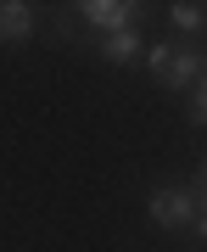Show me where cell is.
Instances as JSON below:
<instances>
[{
    "label": "cell",
    "instance_id": "2",
    "mask_svg": "<svg viewBox=\"0 0 207 252\" xmlns=\"http://www.w3.org/2000/svg\"><path fill=\"white\" fill-rule=\"evenodd\" d=\"M146 213H151V224H162V230H190V224H196V190L162 185V190H151Z\"/></svg>",
    "mask_w": 207,
    "mask_h": 252
},
{
    "label": "cell",
    "instance_id": "1",
    "mask_svg": "<svg viewBox=\"0 0 207 252\" xmlns=\"http://www.w3.org/2000/svg\"><path fill=\"white\" fill-rule=\"evenodd\" d=\"M146 62H151L162 90H190V84L202 79V51L196 45H151Z\"/></svg>",
    "mask_w": 207,
    "mask_h": 252
},
{
    "label": "cell",
    "instance_id": "5",
    "mask_svg": "<svg viewBox=\"0 0 207 252\" xmlns=\"http://www.w3.org/2000/svg\"><path fill=\"white\" fill-rule=\"evenodd\" d=\"M101 56H107V62L140 56V28H112V34H101Z\"/></svg>",
    "mask_w": 207,
    "mask_h": 252
},
{
    "label": "cell",
    "instance_id": "11",
    "mask_svg": "<svg viewBox=\"0 0 207 252\" xmlns=\"http://www.w3.org/2000/svg\"><path fill=\"white\" fill-rule=\"evenodd\" d=\"M202 73H207V56H202Z\"/></svg>",
    "mask_w": 207,
    "mask_h": 252
},
{
    "label": "cell",
    "instance_id": "8",
    "mask_svg": "<svg viewBox=\"0 0 207 252\" xmlns=\"http://www.w3.org/2000/svg\"><path fill=\"white\" fill-rule=\"evenodd\" d=\"M190 230H196L202 241H207V207H196V224H190Z\"/></svg>",
    "mask_w": 207,
    "mask_h": 252
},
{
    "label": "cell",
    "instance_id": "4",
    "mask_svg": "<svg viewBox=\"0 0 207 252\" xmlns=\"http://www.w3.org/2000/svg\"><path fill=\"white\" fill-rule=\"evenodd\" d=\"M23 39H34L28 0H0V45H23Z\"/></svg>",
    "mask_w": 207,
    "mask_h": 252
},
{
    "label": "cell",
    "instance_id": "7",
    "mask_svg": "<svg viewBox=\"0 0 207 252\" xmlns=\"http://www.w3.org/2000/svg\"><path fill=\"white\" fill-rule=\"evenodd\" d=\"M190 124H202V129H207V73L190 84Z\"/></svg>",
    "mask_w": 207,
    "mask_h": 252
},
{
    "label": "cell",
    "instance_id": "9",
    "mask_svg": "<svg viewBox=\"0 0 207 252\" xmlns=\"http://www.w3.org/2000/svg\"><path fill=\"white\" fill-rule=\"evenodd\" d=\"M196 11H202V23H207V0H196Z\"/></svg>",
    "mask_w": 207,
    "mask_h": 252
},
{
    "label": "cell",
    "instance_id": "6",
    "mask_svg": "<svg viewBox=\"0 0 207 252\" xmlns=\"http://www.w3.org/2000/svg\"><path fill=\"white\" fill-rule=\"evenodd\" d=\"M168 23L179 28V34H196V28H202V11H196V0H174V6H168Z\"/></svg>",
    "mask_w": 207,
    "mask_h": 252
},
{
    "label": "cell",
    "instance_id": "10",
    "mask_svg": "<svg viewBox=\"0 0 207 252\" xmlns=\"http://www.w3.org/2000/svg\"><path fill=\"white\" fill-rule=\"evenodd\" d=\"M202 185H207V157H202Z\"/></svg>",
    "mask_w": 207,
    "mask_h": 252
},
{
    "label": "cell",
    "instance_id": "3",
    "mask_svg": "<svg viewBox=\"0 0 207 252\" xmlns=\"http://www.w3.org/2000/svg\"><path fill=\"white\" fill-rule=\"evenodd\" d=\"M140 6L146 0H79V17L90 28H101V34H112V28H135Z\"/></svg>",
    "mask_w": 207,
    "mask_h": 252
}]
</instances>
